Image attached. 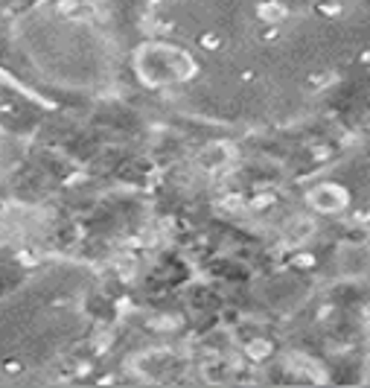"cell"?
Here are the masks:
<instances>
[{"instance_id": "obj_6", "label": "cell", "mask_w": 370, "mask_h": 388, "mask_svg": "<svg viewBox=\"0 0 370 388\" xmlns=\"http://www.w3.org/2000/svg\"><path fill=\"white\" fill-rule=\"evenodd\" d=\"M271 350H274V345H271L268 338H251V342L245 345V356L254 362H265L271 356Z\"/></svg>"}, {"instance_id": "obj_15", "label": "cell", "mask_w": 370, "mask_h": 388, "mask_svg": "<svg viewBox=\"0 0 370 388\" xmlns=\"http://www.w3.org/2000/svg\"><path fill=\"white\" fill-rule=\"evenodd\" d=\"M294 263H298V266H315V257L303 254V257H298V260H294Z\"/></svg>"}, {"instance_id": "obj_5", "label": "cell", "mask_w": 370, "mask_h": 388, "mask_svg": "<svg viewBox=\"0 0 370 388\" xmlns=\"http://www.w3.org/2000/svg\"><path fill=\"white\" fill-rule=\"evenodd\" d=\"M312 234H315V219H312V216H294V219L289 222V231H286V236L291 242H306Z\"/></svg>"}, {"instance_id": "obj_10", "label": "cell", "mask_w": 370, "mask_h": 388, "mask_svg": "<svg viewBox=\"0 0 370 388\" xmlns=\"http://www.w3.org/2000/svg\"><path fill=\"white\" fill-rule=\"evenodd\" d=\"M199 47H202V50H207V53H216V50L225 47V38H221L219 33H202L199 35Z\"/></svg>"}, {"instance_id": "obj_1", "label": "cell", "mask_w": 370, "mask_h": 388, "mask_svg": "<svg viewBox=\"0 0 370 388\" xmlns=\"http://www.w3.org/2000/svg\"><path fill=\"white\" fill-rule=\"evenodd\" d=\"M309 205L318 213L335 216V213H341L344 207L350 205V196H347V190H344L341 184H318V187L309 190Z\"/></svg>"}, {"instance_id": "obj_12", "label": "cell", "mask_w": 370, "mask_h": 388, "mask_svg": "<svg viewBox=\"0 0 370 388\" xmlns=\"http://www.w3.org/2000/svg\"><path fill=\"white\" fill-rule=\"evenodd\" d=\"M280 38H283L280 23H265V30L260 33V41H262V44H277Z\"/></svg>"}, {"instance_id": "obj_4", "label": "cell", "mask_w": 370, "mask_h": 388, "mask_svg": "<svg viewBox=\"0 0 370 388\" xmlns=\"http://www.w3.org/2000/svg\"><path fill=\"white\" fill-rule=\"evenodd\" d=\"M289 6L283 4V0H260L257 4V18L262 23H283L289 18Z\"/></svg>"}, {"instance_id": "obj_11", "label": "cell", "mask_w": 370, "mask_h": 388, "mask_svg": "<svg viewBox=\"0 0 370 388\" xmlns=\"http://www.w3.org/2000/svg\"><path fill=\"white\" fill-rule=\"evenodd\" d=\"M315 12L324 15V18H338V15H344V6L338 4V0H318Z\"/></svg>"}, {"instance_id": "obj_7", "label": "cell", "mask_w": 370, "mask_h": 388, "mask_svg": "<svg viewBox=\"0 0 370 388\" xmlns=\"http://www.w3.org/2000/svg\"><path fill=\"white\" fill-rule=\"evenodd\" d=\"M219 210L221 213H242V210H248V202H245L242 193H225V196L219 199Z\"/></svg>"}, {"instance_id": "obj_14", "label": "cell", "mask_w": 370, "mask_h": 388, "mask_svg": "<svg viewBox=\"0 0 370 388\" xmlns=\"http://www.w3.org/2000/svg\"><path fill=\"white\" fill-rule=\"evenodd\" d=\"M312 158H315V161H327V158H330V149H327V147H315V149H312Z\"/></svg>"}, {"instance_id": "obj_8", "label": "cell", "mask_w": 370, "mask_h": 388, "mask_svg": "<svg viewBox=\"0 0 370 388\" xmlns=\"http://www.w3.org/2000/svg\"><path fill=\"white\" fill-rule=\"evenodd\" d=\"M306 85H309V91H312V93H318V91H327L330 85H335V74H333V70H315V74H309Z\"/></svg>"}, {"instance_id": "obj_9", "label": "cell", "mask_w": 370, "mask_h": 388, "mask_svg": "<svg viewBox=\"0 0 370 388\" xmlns=\"http://www.w3.org/2000/svg\"><path fill=\"white\" fill-rule=\"evenodd\" d=\"M245 202H248V210H271L277 205V196L274 193H254V196Z\"/></svg>"}, {"instance_id": "obj_13", "label": "cell", "mask_w": 370, "mask_h": 388, "mask_svg": "<svg viewBox=\"0 0 370 388\" xmlns=\"http://www.w3.org/2000/svg\"><path fill=\"white\" fill-rule=\"evenodd\" d=\"M4 374H9V377L23 374V362H18V359H6V362H4Z\"/></svg>"}, {"instance_id": "obj_3", "label": "cell", "mask_w": 370, "mask_h": 388, "mask_svg": "<svg viewBox=\"0 0 370 388\" xmlns=\"http://www.w3.org/2000/svg\"><path fill=\"white\" fill-rule=\"evenodd\" d=\"M231 158H233V149L228 147V143H210V147H204L199 152L195 164H199L202 169H207V173H219V169L225 166Z\"/></svg>"}, {"instance_id": "obj_2", "label": "cell", "mask_w": 370, "mask_h": 388, "mask_svg": "<svg viewBox=\"0 0 370 388\" xmlns=\"http://www.w3.org/2000/svg\"><path fill=\"white\" fill-rule=\"evenodd\" d=\"M56 12L67 21H100V6L93 0H59Z\"/></svg>"}]
</instances>
